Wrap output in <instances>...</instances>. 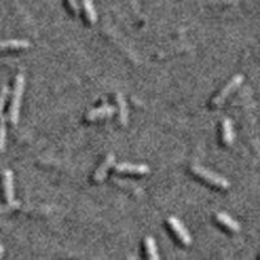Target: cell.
Instances as JSON below:
<instances>
[{
	"instance_id": "6da1fadb",
	"label": "cell",
	"mask_w": 260,
	"mask_h": 260,
	"mask_svg": "<svg viewBox=\"0 0 260 260\" xmlns=\"http://www.w3.org/2000/svg\"><path fill=\"white\" fill-rule=\"evenodd\" d=\"M24 91H25V76L24 73H18L15 78L12 101H11V107H9V120H11V122H12L13 125H17L18 120H20L21 102H22Z\"/></svg>"
},
{
	"instance_id": "7a4b0ae2",
	"label": "cell",
	"mask_w": 260,
	"mask_h": 260,
	"mask_svg": "<svg viewBox=\"0 0 260 260\" xmlns=\"http://www.w3.org/2000/svg\"><path fill=\"white\" fill-rule=\"evenodd\" d=\"M191 172L198 176V177H201L202 180H204L206 182L212 185V186L219 187V189H222V190H226L231 187V182H229L226 178L222 177V176L219 175V173H215L213 171H210V169L199 166V164H192Z\"/></svg>"
},
{
	"instance_id": "3957f363",
	"label": "cell",
	"mask_w": 260,
	"mask_h": 260,
	"mask_svg": "<svg viewBox=\"0 0 260 260\" xmlns=\"http://www.w3.org/2000/svg\"><path fill=\"white\" fill-rule=\"evenodd\" d=\"M243 80H245V77H243L242 74H236L234 77H232V80L229 81V82H228L221 90H220L219 94L213 98L212 102H211V103H212V106L213 107L222 106V104H224V102L226 101L228 98L231 96L232 92L236 91V90L240 87L241 83L243 82Z\"/></svg>"
},
{
	"instance_id": "277c9868",
	"label": "cell",
	"mask_w": 260,
	"mask_h": 260,
	"mask_svg": "<svg viewBox=\"0 0 260 260\" xmlns=\"http://www.w3.org/2000/svg\"><path fill=\"white\" fill-rule=\"evenodd\" d=\"M167 222H168L169 228L172 229V232L176 234L180 242L182 243L183 246H190L192 243L191 236H190L189 231L186 229V226L180 221V220L176 217V216H169L167 219Z\"/></svg>"
},
{
	"instance_id": "5b68a950",
	"label": "cell",
	"mask_w": 260,
	"mask_h": 260,
	"mask_svg": "<svg viewBox=\"0 0 260 260\" xmlns=\"http://www.w3.org/2000/svg\"><path fill=\"white\" fill-rule=\"evenodd\" d=\"M2 183H3L4 198L8 203L15 202V181H13V172L11 169H4L2 173Z\"/></svg>"
},
{
	"instance_id": "8992f818",
	"label": "cell",
	"mask_w": 260,
	"mask_h": 260,
	"mask_svg": "<svg viewBox=\"0 0 260 260\" xmlns=\"http://www.w3.org/2000/svg\"><path fill=\"white\" fill-rule=\"evenodd\" d=\"M115 171L117 173H130V175H147L150 173V167L146 164H133V162H120L115 164Z\"/></svg>"
},
{
	"instance_id": "52a82bcc",
	"label": "cell",
	"mask_w": 260,
	"mask_h": 260,
	"mask_svg": "<svg viewBox=\"0 0 260 260\" xmlns=\"http://www.w3.org/2000/svg\"><path fill=\"white\" fill-rule=\"evenodd\" d=\"M116 112V108L113 106H102L98 107V108H94V110L89 111L86 113V120L87 121H96V120H102V118L107 117H112Z\"/></svg>"
},
{
	"instance_id": "ba28073f",
	"label": "cell",
	"mask_w": 260,
	"mask_h": 260,
	"mask_svg": "<svg viewBox=\"0 0 260 260\" xmlns=\"http://www.w3.org/2000/svg\"><path fill=\"white\" fill-rule=\"evenodd\" d=\"M115 166V155L113 154H108L106 156V159L102 161V164L98 167V169L95 171L94 173V181L98 183L103 182L107 177V173L110 171L112 167Z\"/></svg>"
},
{
	"instance_id": "9c48e42d",
	"label": "cell",
	"mask_w": 260,
	"mask_h": 260,
	"mask_svg": "<svg viewBox=\"0 0 260 260\" xmlns=\"http://www.w3.org/2000/svg\"><path fill=\"white\" fill-rule=\"evenodd\" d=\"M116 103L118 108V121L122 126H126L129 122V108H127L126 101L121 92H116Z\"/></svg>"
},
{
	"instance_id": "30bf717a",
	"label": "cell",
	"mask_w": 260,
	"mask_h": 260,
	"mask_svg": "<svg viewBox=\"0 0 260 260\" xmlns=\"http://www.w3.org/2000/svg\"><path fill=\"white\" fill-rule=\"evenodd\" d=\"M30 47V42L26 39H9L0 42V52L13 50H25Z\"/></svg>"
},
{
	"instance_id": "8fae6325",
	"label": "cell",
	"mask_w": 260,
	"mask_h": 260,
	"mask_svg": "<svg viewBox=\"0 0 260 260\" xmlns=\"http://www.w3.org/2000/svg\"><path fill=\"white\" fill-rule=\"evenodd\" d=\"M216 220H217L220 224L224 225L225 228H228V229H229L231 232H234V233H238V232H241L240 222L236 221V220H234L231 215H228V213L217 212L216 213Z\"/></svg>"
},
{
	"instance_id": "7c38bea8",
	"label": "cell",
	"mask_w": 260,
	"mask_h": 260,
	"mask_svg": "<svg viewBox=\"0 0 260 260\" xmlns=\"http://www.w3.org/2000/svg\"><path fill=\"white\" fill-rule=\"evenodd\" d=\"M221 129H222V142L225 145L231 146L234 142V129H233V122L231 118H222L221 121Z\"/></svg>"
},
{
	"instance_id": "4fadbf2b",
	"label": "cell",
	"mask_w": 260,
	"mask_h": 260,
	"mask_svg": "<svg viewBox=\"0 0 260 260\" xmlns=\"http://www.w3.org/2000/svg\"><path fill=\"white\" fill-rule=\"evenodd\" d=\"M82 2V7L83 11H85V15L87 21H89L90 24L95 25L98 21V13L96 9H95L94 3H92V0H81Z\"/></svg>"
},
{
	"instance_id": "5bb4252c",
	"label": "cell",
	"mask_w": 260,
	"mask_h": 260,
	"mask_svg": "<svg viewBox=\"0 0 260 260\" xmlns=\"http://www.w3.org/2000/svg\"><path fill=\"white\" fill-rule=\"evenodd\" d=\"M145 248L146 252H147L148 259L151 260H159L160 255L157 252V247H156V242H155L154 237L147 236L145 238Z\"/></svg>"
},
{
	"instance_id": "9a60e30c",
	"label": "cell",
	"mask_w": 260,
	"mask_h": 260,
	"mask_svg": "<svg viewBox=\"0 0 260 260\" xmlns=\"http://www.w3.org/2000/svg\"><path fill=\"white\" fill-rule=\"evenodd\" d=\"M7 143V127H6V117L0 116V154L4 152Z\"/></svg>"
},
{
	"instance_id": "2e32d148",
	"label": "cell",
	"mask_w": 260,
	"mask_h": 260,
	"mask_svg": "<svg viewBox=\"0 0 260 260\" xmlns=\"http://www.w3.org/2000/svg\"><path fill=\"white\" fill-rule=\"evenodd\" d=\"M20 206H21L20 202H16V201L11 202V203H8V204H2V206H0V215H3V213H8V212H11V211L17 210Z\"/></svg>"
},
{
	"instance_id": "e0dca14e",
	"label": "cell",
	"mask_w": 260,
	"mask_h": 260,
	"mask_svg": "<svg viewBox=\"0 0 260 260\" xmlns=\"http://www.w3.org/2000/svg\"><path fill=\"white\" fill-rule=\"evenodd\" d=\"M8 94H9V89L7 87V86H4L3 89L0 90V116H2V112H3L4 110V106H6Z\"/></svg>"
},
{
	"instance_id": "ac0fdd59",
	"label": "cell",
	"mask_w": 260,
	"mask_h": 260,
	"mask_svg": "<svg viewBox=\"0 0 260 260\" xmlns=\"http://www.w3.org/2000/svg\"><path fill=\"white\" fill-rule=\"evenodd\" d=\"M67 3H68L69 8L73 11V13L77 15L78 11H80V7H78V0H67Z\"/></svg>"
},
{
	"instance_id": "d6986e66",
	"label": "cell",
	"mask_w": 260,
	"mask_h": 260,
	"mask_svg": "<svg viewBox=\"0 0 260 260\" xmlns=\"http://www.w3.org/2000/svg\"><path fill=\"white\" fill-rule=\"evenodd\" d=\"M3 255H4V246L0 245V257L3 256Z\"/></svg>"
}]
</instances>
